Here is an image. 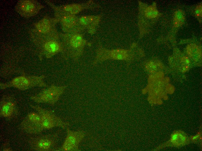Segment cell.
I'll return each instance as SVG.
<instances>
[{
    "label": "cell",
    "instance_id": "6da1fadb",
    "mask_svg": "<svg viewBox=\"0 0 202 151\" xmlns=\"http://www.w3.org/2000/svg\"><path fill=\"white\" fill-rule=\"evenodd\" d=\"M44 75L26 76L23 75L15 77L8 83L0 84L2 89L14 87L21 90L36 87H46L44 81Z\"/></svg>",
    "mask_w": 202,
    "mask_h": 151
},
{
    "label": "cell",
    "instance_id": "7a4b0ae2",
    "mask_svg": "<svg viewBox=\"0 0 202 151\" xmlns=\"http://www.w3.org/2000/svg\"><path fill=\"white\" fill-rule=\"evenodd\" d=\"M134 51L131 48L128 49L117 48L111 50L101 48L97 51L95 62L109 59L131 61L134 57Z\"/></svg>",
    "mask_w": 202,
    "mask_h": 151
},
{
    "label": "cell",
    "instance_id": "3957f363",
    "mask_svg": "<svg viewBox=\"0 0 202 151\" xmlns=\"http://www.w3.org/2000/svg\"><path fill=\"white\" fill-rule=\"evenodd\" d=\"M67 86L53 85L39 93L31 96V99L37 103H46L54 105L64 93Z\"/></svg>",
    "mask_w": 202,
    "mask_h": 151
},
{
    "label": "cell",
    "instance_id": "277c9868",
    "mask_svg": "<svg viewBox=\"0 0 202 151\" xmlns=\"http://www.w3.org/2000/svg\"><path fill=\"white\" fill-rule=\"evenodd\" d=\"M36 110L41 117L40 127L42 129H49L55 127L65 128L68 125L51 110H48L37 105H31Z\"/></svg>",
    "mask_w": 202,
    "mask_h": 151
},
{
    "label": "cell",
    "instance_id": "5b68a950",
    "mask_svg": "<svg viewBox=\"0 0 202 151\" xmlns=\"http://www.w3.org/2000/svg\"><path fill=\"white\" fill-rule=\"evenodd\" d=\"M67 134L61 150L64 151H78L79 146L85 136V133L80 131H73L67 128Z\"/></svg>",
    "mask_w": 202,
    "mask_h": 151
},
{
    "label": "cell",
    "instance_id": "8992f818",
    "mask_svg": "<svg viewBox=\"0 0 202 151\" xmlns=\"http://www.w3.org/2000/svg\"><path fill=\"white\" fill-rule=\"evenodd\" d=\"M190 142V137L184 132L175 131L171 134L169 140L162 145L160 148L167 146L179 148L188 144Z\"/></svg>",
    "mask_w": 202,
    "mask_h": 151
},
{
    "label": "cell",
    "instance_id": "52a82bcc",
    "mask_svg": "<svg viewBox=\"0 0 202 151\" xmlns=\"http://www.w3.org/2000/svg\"><path fill=\"white\" fill-rule=\"evenodd\" d=\"M86 42L80 34L73 35L69 42L68 49L70 55L73 57H77L82 53Z\"/></svg>",
    "mask_w": 202,
    "mask_h": 151
},
{
    "label": "cell",
    "instance_id": "ba28073f",
    "mask_svg": "<svg viewBox=\"0 0 202 151\" xmlns=\"http://www.w3.org/2000/svg\"><path fill=\"white\" fill-rule=\"evenodd\" d=\"M42 47L48 57L62 51L64 49L60 42L52 39L45 41L43 44Z\"/></svg>",
    "mask_w": 202,
    "mask_h": 151
},
{
    "label": "cell",
    "instance_id": "9c48e42d",
    "mask_svg": "<svg viewBox=\"0 0 202 151\" xmlns=\"http://www.w3.org/2000/svg\"><path fill=\"white\" fill-rule=\"evenodd\" d=\"M40 7L35 1L28 0L21 1L18 5L20 12L28 16L33 15L37 13L40 8Z\"/></svg>",
    "mask_w": 202,
    "mask_h": 151
},
{
    "label": "cell",
    "instance_id": "30bf717a",
    "mask_svg": "<svg viewBox=\"0 0 202 151\" xmlns=\"http://www.w3.org/2000/svg\"><path fill=\"white\" fill-rule=\"evenodd\" d=\"M54 143V141L50 138H41L37 140L34 143L36 149L42 151H46L50 149Z\"/></svg>",
    "mask_w": 202,
    "mask_h": 151
},
{
    "label": "cell",
    "instance_id": "8fae6325",
    "mask_svg": "<svg viewBox=\"0 0 202 151\" xmlns=\"http://www.w3.org/2000/svg\"><path fill=\"white\" fill-rule=\"evenodd\" d=\"M35 27L39 32L44 34L48 33L51 29L50 21L47 17H44L36 23Z\"/></svg>",
    "mask_w": 202,
    "mask_h": 151
},
{
    "label": "cell",
    "instance_id": "7c38bea8",
    "mask_svg": "<svg viewBox=\"0 0 202 151\" xmlns=\"http://www.w3.org/2000/svg\"><path fill=\"white\" fill-rule=\"evenodd\" d=\"M187 50L188 55L194 61H197L201 59V50L196 45L190 44L188 45L187 48Z\"/></svg>",
    "mask_w": 202,
    "mask_h": 151
},
{
    "label": "cell",
    "instance_id": "4fadbf2b",
    "mask_svg": "<svg viewBox=\"0 0 202 151\" xmlns=\"http://www.w3.org/2000/svg\"><path fill=\"white\" fill-rule=\"evenodd\" d=\"M14 106L15 104L12 102H4L0 108V115L4 117L10 116L13 112Z\"/></svg>",
    "mask_w": 202,
    "mask_h": 151
},
{
    "label": "cell",
    "instance_id": "5bb4252c",
    "mask_svg": "<svg viewBox=\"0 0 202 151\" xmlns=\"http://www.w3.org/2000/svg\"><path fill=\"white\" fill-rule=\"evenodd\" d=\"M100 20V17L98 16L89 15L81 17L79 19V21L83 25L95 26L98 24Z\"/></svg>",
    "mask_w": 202,
    "mask_h": 151
},
{
    "label": "cell",
    "instance_id": "9a60e30c",
    "mask_svg": "<svg viewBox=\"0 0 202 151\" xmlns=\"http://www.w3.org/2000/svg\"><path fill=\"white\" fill-rule=\"evenodd\" d=\"M77 20L75 15L71 14L64 16L62 18L61 21L64 26L71 28L76 25Z\"/></svg>",
    "mask_w": 202,
    "mask_h": 151
},
{
    "label": "cell",
    "instance_id": "2e32d148",
    "mask_svg": "<svg viewBox=\"0 0 202 151\" xmlns=\"http://www.w3.org/2000/svg\"><path fill=\"white\" fill-rule=\"evenodd\" d=\"M145 17L148 19L155 18L159 15V12L156 8V4L153 3L147 7L144 11Z\"/></svg>",
    "mask_w": 202,
    "mask_h": 151
},
{
    "label": "cell",
    "instance_id": "e0dca14e",
    "mask_svg": "<svg viewBox=\"0 0 202 151\" xmlns=\"http://www.w3.org/2000/svg\"><path fill=\"white\" fill-rule=\"evenodd\" d=\"M64 10L69 12L71 15H74L80 12L82 10V6L77 3H73L65 6L63 7Z\"/></svg>",
    "mask_w": 202,
    "mask_h": 151
},
{
    "label": "cell",
    "instance_id": "ac0fdd59",
    "mask_svg": "<svg viewBox=\"0 0 202 151\" xmlns=\"http://www.w3.org/2000/svg\"><path fill=\"white\" fill-rule=\"evenodd\" d=\"M27 118L28 121L30 124H32L33 126L38 127L41 129L40 127L41 117L38 113L35 112L30 113L27 115Z\"/></svg>",
    "mask_w": 202,
    "mask_h": 151
},
{
    "label": "cell",
    "instance_id": "d6986e66",
    "mask_svg": "<svg viewBox=\"0 0 202 151\" xmlns=\"http://www.w3.org/2000/svg\"><path fill=\"white\" fill-rule=\"evenodd\" d=\"M160 66V64L156 61L151 60L148 61L145 65V68L148 72L151 73L156 72Z\"/></svg>",
    "mask_w": 202,
    "mask_h": 151
},
{
    "label": "cell",
    "instance_id": "ffe728a7",
    "mask_svg": "<svg viewBox=\"0 0 202 151\" xmlns=\"http://www.w3.org/2000/svg\"><path fill=\"white\" fill-rule=\"evenodd\" d=\"M174 20L178 22L180 25L183 24L185 22V17L181 10L179 9L176 11Z\"/></svg>",
    "mask_w": 202,
    "mask_h": 151
},
{
    "label": "cell",
    "instance_id": "44dd1931",
    "mask_svg": "<svg viewBox=\"0 0 202 151\" xmlns=\"http://www.w3.org/2000/svg\"><path fill=\"white\" fill-rule=\"evenodd\" d=\"M201 133L200 132H198L196 134L190 137L191 141L195 143L201 139Z\"/></svg>",
    "mask_w": 202,
    "mask_h": 151
},
{
    "label": "cell",
    "instance_id": "7402d4cb",
    "mask_svg": "<svg viewBox=\"0 0 202 151\" xmlns=\"http://www.w3.org/2000/svg\"><path fill=\"white\" fill-rule=\"evenodd\" d=\"M195 15L197 17H202V4H200L197 5L195 9Z\"/></svg>",
    "mask_w": 202,
    "mask_h": 151
},
{
    "label": "cell",
    "instance_id": "603a6c76",
    "mask_svg": "<svg viewBox=\"0 0 202 151\" xmlns=\"http://www.w3.org/2000/svg\"><path fill=\"white\" fill-rule=\"evenodd\" d=\"M181 61L184 65H189L190 63V61L189 58L187 56H184L182 57Z\"/></svg>",
    "mask_w": 202,
    "mask_h": 151
},
{
    "label": "cell",
    "instance_id": "cb8c5ba5",
    "mask_svg": "<svg viewBox=\"0 0 202 151\" xmlns=\"http://www.w3.org/2000/svg\"><path fill=\"white\" fill-rule=\"evenodd\" d=\"M189 65H184L182 68V71L183 72H185L187 71L189 68Z\"/></svg>",
    "mask_w": 202,
    "mask_h": 151
},
{
    "label": "cell",
    "instance_id": "d4e9b609",
    "mask_svg": "<svg viewBox=\"0 0 202 151\" xmlns=\"http://www.w3.org/2000/svg\"><path fill=\"white\" fill-rule=\"evenodd\" d=\"M173 24L174 26L176 27H178L180 26L178 22L174 20H173Z\"/></svg>",
    "mask_w": 202,
    "mask_h": 151
}]
</instances>
